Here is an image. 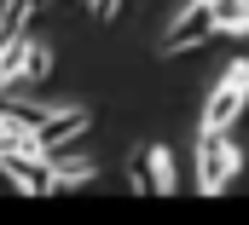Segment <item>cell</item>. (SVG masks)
<instances>
[{
  "label": "cell",
  "instance_id": "5",
  "mask_svg": "<svg viewBox=\"0 0 249 225\" xmlns=\"http://www.w3.org/2000/svg\"><path fill=\"white\" fill-rule=\"evenodd\" d=\"M87 127H93V110L87 104H58L53 121H41V139H47V150H70V145L87 139Z\"/></svg>",
  "mask_w": 249,
  "mask_h": 225
},
{
  "label": "cell",
  "instance_id": "8",
  "mask_svg": "<svg viewBox=\"0 0 249 225\" xmlns=\"http://www.w3.org/2000/svg\"><path fill=\"white\" fill-rule=\"evenodd\" d=\"M127 185H133V191H157V173H151V145H139V150L127 156Z\"/></svg>",
  "mask_w": 249,
  "mask_h": 225
},
{
  "label": "cell",
  "instance_id": "1",
  "mask_svg": "<svg viewBox=\"0 0 249 225\" xmlns=\"http://www.w3.org/2000/svg\"><path fill=\"white\" fill-rule=\"evenodd\" d=\"M249 110V58H232L226 64V75L209 87V98H203V133H232L238 127V115Z\"/></svg>",
  "mask_w": 249,
  "mask_h": 225
},
{
  "label": "cell",
  "instance_id": "4",
  "mask_svg": "<svg viewBox=\"0 0 249 225\" xmlns=\"http://www.w3.org/2000/svg\"><path fill=\"white\" fill-rule=\"evenodd\" d=\"M0 173H6L23 196H47V191H58L47 150H6V156H0Z\"/></svg>",
  "mask_w": 249,
  "mask_h": 225
},
{
  "label": "cell",
  "instance_id": "9",
  "mask_svg": "<svg viewBox=\"0 0 249 225\" xmlns=\"http://www.w3.org/2000/svg\"><path fill=\"white\" fill-rule=\"evenodd\" d=\"M151 173H157V196H168L174 191V156L162 145H151Z\"/></svg>",
  "mask_w": 249,
  "mask_h": 225
},
{
  "label": "cell",
  "instance_id": "7",
  "mask_svg": "<svg viewBox=\"0 0 249 225\" xmlns=\"http://www.w3.org/2000/svg\"><path fill=\"white\" fill-rule=\"evenodd\" d=\"M214 23H220V35H249V0H214Z\"/></svg>",
  "mask_w": 249,
  "mask_h": 225
},
{
  "label": "cell",
  "instance_id": "3",
  "mask_svg": "<svg viewBox=\"0 0 249 225\" xmlns=\"http://www.w3.org/2000/svg\"><path fill=\"white\" fill-rule=\"evenodd\" d=\"M209 35H220V23H214V0H186L168 23H162V35H157V52L174 58V52H191V47H203Z\"/></svg>",
  "mask_w": 249,
  "mask_h": 225
},
{
  "label": "cell",
  "instance_id": "6",
  "mask_svg": "<svg viewBox=\"0 0 249 225\" xmlns=\"http://www.w3.org/2000/svg\"><path fill=\"white\" fill-rule=\"evenodd\" d=\"M47 162H53L58 191H75V185H93L99 179V162L93 156H75V150H47Z\"/></svg>",
  "mask_w": 249,
  "mask_h": 225
},
{
  "label": "cell",
  "instance_id": "11",
  "mask_svg": "<svg viewBox=\"0 0 249 225\" xmlns=\"http://www.w3.org/2000/svg\"><path fill=\"white\" fill-rule=\"evenodd\" d=\"M6 35H23V29H6V23H0V47H6Z\"/></svg>",
  "mask_w": 249,
  "mask_h": 225
},
{
  "label": "cell",
  "instance_id": "10",
  "mask_svg": "<svg viewBox=\"0 0 249 225\" xmlns=\"http://www.w3.org/2000/svg\"><path fill=\"white\" fill-rule=\"evenodd\" d=\"M81 6H87V12H93V17H99V23H110V17H116V12H122V0H81Z\"/></svg>",
  "mask_w": 249,
  "mask_h": 225
},
{
  "label": "cell",
  "instance_id": "2",
  "mask_svg": "<svg viewBox=\"0 0 249 225\" xmlns=\"http://www.w3.org/2000/svg\"><path fill=\"white\" fill-rule=\"evenodd\" d=\"M244 168V150L232 145V133H203L197 127V191L203 196H220Z\"/></svg>",
  "mask_w": 249,
  "mask_h": 225
}]
</instances>
